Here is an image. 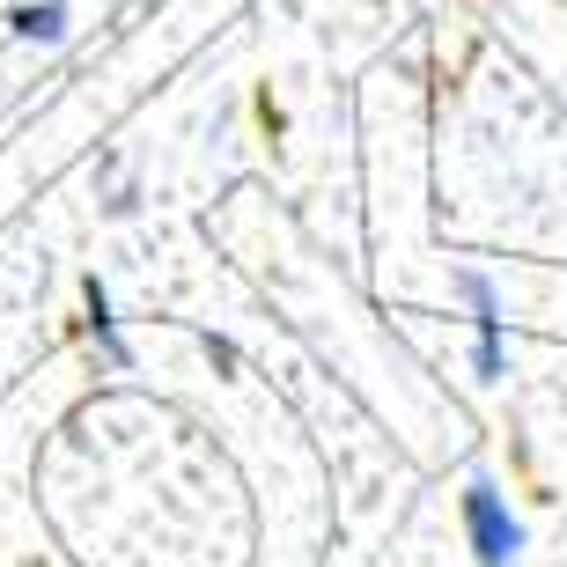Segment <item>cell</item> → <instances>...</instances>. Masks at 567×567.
<instances>
[{"label": "cell", "instance_id": "6da1fadb", "mask_svg": "<svg viewBox=\"0 0 567 567\" xmlns=\"http://www.w3.org/2000/svg\"><path fill=\"white\" fill-rule=\"evenodd\" d=\"M464 546H472V567H516L524 560V516L508 508V494L494 480H472L457 502Z\"/></svg>", "mask_w": 567, "mask_h": 567}, {"label": "cell", "instance_id": "7a4b0ae2", "mask_svg": "<svg viewBox=\"0 0 567 567\" xmlns=\"http://www.w3.org/2000/svg\"><path fill=\"white\" fill-rule=\"evenodd\" d=\"M457 295H464V310H472V377H480V383H502V377H508V317H502V288H494L480 266H464V274H457Z\"/></svg>", "mask_w": 567, "mask_h": 567}, {"label": "cell", "instance_id": "3957f363", "mask_svg": "<svg viewBox=\"0 0 567 567\" xmlns=\"http://www.w3.org/2000/svg\"><path fill=\"white\" fill-rule=\"evenodd\" d=\"M82 332H89V347H96L104 369H118V377L133 369V339H126V324H118V310H111V288L96 274L82 280Z\"/></svg>", "mask_w": 567, "mask_h": 567}, {"label": "cell", "instance_id": "277c9868", "mask_svg": "<svg viewBox=\"0 0 567 567\" xmlns=\"http://www.w3.org/2000/svg\"><path fill=\"white\" fill-rule=\"evenodd\" d=\"M8 38L66 44V0H16V8H8Z\"/></svg>", "mask_w": 567, "mask_h": 567}]
</instances>
